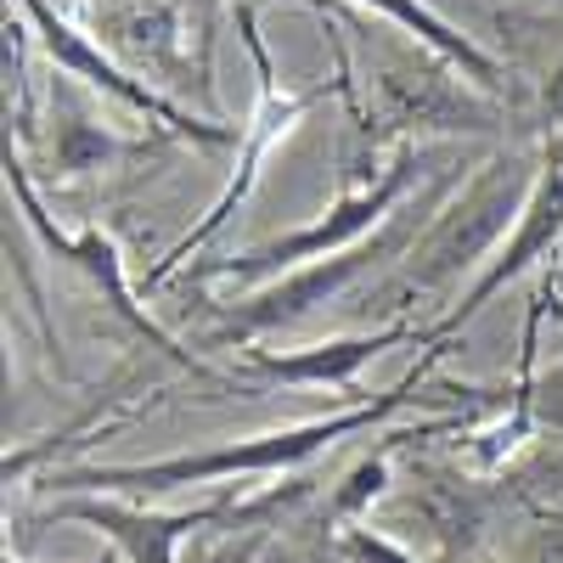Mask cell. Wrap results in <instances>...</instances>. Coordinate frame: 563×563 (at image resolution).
I'll return each instance as SVG.
<instances>
[{
    "mask_svg": "<svg viewBox=\"0 0 563 563\" xmlns=\"http://www.w3.org/2000/svg\"><path fill=\"white\" fill-rule=\"evenodd\" d=\"M7 180H12V198H18V209H23V220H29V231L40 238V249L52 254V260H63V265H74L85 282H90V294H102V305L130 327L135 339H147L153 350H164V355H175L180 366H192V372H203L192 355H186L164 327L135 305V294H130V282H124V260H119V249H113V238H102L97 225H85L79 238H68V231H57L52 225V214H45V203L34 198V186H29V175H23V158L7 147Z\"/></svg>",
    "mask_w": 563,
    "mask_h": 563,
    "instance_id": "8992f818",
    "label": "cell"
},
{
    "mask_svg": "<svg viewBox=\"0 0 563 563\" xmlns=\"http://www.w3.org/2000/svg\"><path fill=\"white\" fill-rule=\"evenodd\" d=\"M18 7H23V18L34 23L40 52L52 57V68H63L68 79H85L90 90L113 97L119 108L153 119V124H164V130H175V135H186V141H198V147H231V141H243V124H209V119H198V113H186L180 102L158 97L147 79H135V74H124L119 63H108L97 45H90L68 18H57L45 0H18Z\"/></svg>",
    "mask_w": 563,
    "mask_h": 563,
    "instance_id": "5b68a950",
    "label": "cell"
},
{
    "mask_svg": "<svg viewBox=\"0 0 563 563\" xmlns=\"http://www.w3.org/2000/svg\"><path fill=\"white\" fill-rule=\"evenodd\" d=\"M7 563H23V558H12V552H7Z\"/></svg>",
    "mask_w": 563,
    "mask_h": 563,
    "instance_id": "2e32d148",
    "label": "cell"
},
{
    "mask_svg": "<svg viewBox=\"0 0 563 563\" xmlns=\"http://www.w3.org/2000/svg\"><path fill=\"white\" fill-rule=\"evenodd\" d=\"M547 305H552V316H563V305H558V288H552V282H547Z\"/></svg>",
    "mask_w": 563,
    "mask_h": 563,
    "instance_id": "9a60e30c",
    "label": "cell"
},
{
    "mask_svg": "<svg viewBox=\"0 0 563 563\" xmlns=\"http://www.w3.org/2000/svg\"><path fill=\"white\" fill-rule=\"evenodd\" d=\"M417 147H400L395 153V164L384 169V175H372L361 192H344L333 209H327L321 220H310V225H299V231H288V238H271V243H260V249H249V254H238V260H214V265H192V276L198 282H214V276H238V282H254V276H271V271H294V265H310V260H327V254H339V249H350V243H361L366 231H378L389 214H395V203L406 198V186L417 180Z\"/></svg>",
    "mask_w": 563,
    "mask_h": 563,
    "instance_id": "277c9868",
    "label": "cell"
},
{
    "mask_svg": "<svg viewBox=\"0 0 563 563\" xmlns=\"http://www.w3.org/2000/svg\"><path fill=\"white\" fill-rule=\"evenodd\" d=\"M339 547H344V558H350V563H411L395 541L372 536V530H344V536H339Z\"/></svg>",
    "mask_w": 563,
    "mask_h": 563,
    "instance_id": "7c38bea8",
    "label": "cell"
},
{
    "mask_svg": "<svg viewBox=\"0 0 563 563\" xmlns=\"http://www.w3.org/2000/svg\"><path fill=\"white\" fill-rule=\"evenodd\" d=\"M525 563H563V541H541Z\"/></svg>",
    "mask_w": 563,
    "mask_h": 563,
    "instance_id": "5bb4252c",
    "label": "cell"
},
{
    "mask_svg": "<svg viewBox=\"0 0 563 563\" xmlns=\"http://www.w3.org/2000/svg\"><path fill=\"white\" fill-rule=\"evenodd\" d=\"M434 355L429 350L406 378L378 395L372 406L355 411H333V417H316V422H294V429H271V434H249V440H231V445H209V451H186V456H164V462H119V467H63L52 474V490H108V496H164V490H186V485H214V479H254V474H288V467L310 462L316 451L339 445L361 429H378L389 411H400L411 400V389H422Z\"/></svg>",
    "mask_w": 563,
    "mask_h": 563,
    "instance_id": "6da1fadb",
    "label": "cell"
},
{
    "mask_svg": "<svg viewBox=\"0 0 563 563\" xmlns=\"http://www.w3.org/2000/svg\"><path fill=\"white\" fill-rule=\"evenodd\" d=\"M558 243H563V147H547V158L536 169V186H530V198L519 209V231L507 238V249L496 254V265L462 294V305H451L422 339H451L462 321H474L507 288V282H519L525 271H536L541 260H552Z\"/></svg>",
    "mask_w": 563,
    "mask_h": 563,
    "instance_id": "ba28073f",
    "label": "cell"
},
{
    "mask_svg": "<svg viewBox=\"0 0 563 563\" xmlns=\"http://www.w3.org/2000/svg\"><path fill=\"white\" fill-rule=\"evenodd\" d=\"M238 23H243V40H249V57H254V74H260V97H254V119L243 124V153H238V169H231V180H225V192L209 203V214L192 225V231H186V238L147 271V288H158V282L175 271V265H186V260H192L209 238H214V231L231 220V214H238V203L254 192V186H260V175H265V158H271V147H276V141L282 135H288L321 97H327V85H316V90H282L276 85V74H271V52H265V40H260V29H254V7H249V0H243V7H238Z\"/></svg>",
    "mask_w": 563,
    "mask_h": 563,
    "instance_id": "3957f363",
    "label": "cell"
},
{
    "mask_svg": "<svg viewBox=\"0 0 563 563\" xmlns=\"http://www.w3.org/2000/svg\"><path fill=\"white\" fill-rule=\"evenodd\" d=\"M355 7H372V12H384L389 23H400V29H411L422 45H434V52L445 57V63H456L474 85H485V90H496L501 85V68H496V57H485L467 34H456L445 18H434L422 0H355Z\"/></svg>",
    "mask_w": 563,
    "mask_h": 563,
    "instance_id": "30bf717a",
    "label": "cell"
},
{
    "mask_svg": "<svg viewBox=\"0 0 563 563\" xmlns=\"http://www.w3.org/2000/svg\"><path fill=\"white\" fill-rule=\"evenodd\" d=\"M220 7L225 0H192V29H198V79L209 85L214 74V29H220Z\"/></svg>",
    "mask_w": 563,
    "mask_h": 563,
    "instance_id": "4fadbf2b",
    "label": "cell"
},
{
    "mask_svg": "<svg viewBox=\"0 0 563 563\" xmlns=\"http://www.w3.org/2000/svg\"><path fill=\"white\" fill-rule=\"evenodd\" d=\"M389 485V456L378 451V456H366L361 467H355V474L344 479V490L333 496V519H355V512L372 501V496H378Z\"/></svg>",
    "mask_w": 563,
    "mask_h": 563,
    "instance_id": "8fae6325",
    "label": "cell"
},
{
    "mask_svg": "<svg viewBox=\"0 0 563 563\" xmlns=\"http://www.w3.org/2000/svg\"><path fill=\"white\" fill-rule=\"evenodd\" d=\"M238 512V501L220 496L209 507H192V512H147V507H135V501H119L108 490H57L52 507L40 512V519H74V525H90V530H102L130 563H175L180 541L214 525V519H231Z\"/></svg>",
    "mask_w": 563,
    "mask_h": 563,
    "instance_id": "52a82bcc",
    "label": "cell"
},
{
    "mask_svg": "<svg viewBox=\"0 0 563 563\" xmlns=\"http://www.w3.org/2000/svg\"><path fill=\"white\" fill-rule=\"evenodd\" d=\"M406 339H411V327L389 321L378 333H350V339H327L305 350H249V372L265 384H288V389H350L355 395V372Z\"/></svg>",
    "mask_w": 563,
    "mask_h": 563,
    "instance_id": "9c48e42d",
    "label": "cell"
},
{
    "mask_svg": "<svg viewBox=\"0 0 563 563\" xmlns=\"http://www.w3.org/2000/svg\"><path fill=\"white\" fill-rule=\"evenodd\" d=\"M417 231V214L411 209H400V214H389L384 220V231L372 243H350V249H339V254H327V260H310V265H294V276H282V282H271V288H260V294H249L243 305H231L220 321H214V333H209V344H254V339H265V333H276V327H294L299 316H310L316 305H327V299H339L355 276H366L372 265H384V260H395L400 249H406V238Z\"/></svg>",
    "mask_w": 563,
    "mask_h": 563,
    "instance_id": "7a4b0ae2",
    "label": "cell"
}]
</instances>
